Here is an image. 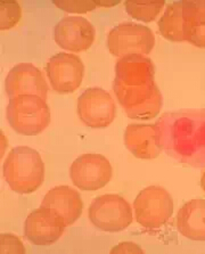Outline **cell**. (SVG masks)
Segmentation results:
<instances>
[{
	"label": "cell",
	"mask_w": 205,
	"mask_h": 254,
	"mask_svg": "<svg viewBox=\"0 0 205 254\" xmlns=\"http://www.w3.org/2000/svg\"><path fill=\"white\" fill-rule=\"evenodd\" d=\"M162 151L178 162L205 167V110H180L158 119Z\"/></svg>",
	"instance_id": "cell-1"
},
{
	"label": "cell",
	"mask_w": 205,
	"mask_h": 254,
	"mask_svg": "<svg viewBox=\"0 0 205 254\" xmlns=\"http://www.w3.org/2000/svg\"><path fill=\"white\" fill-rule=\"evenodd\" d=\"M6 183L18 194H31L45 179V164L40 154L28 146L11 149L2 167Z\"/></svg>",
	"instance_id": "cell-2"
},
{
	"label": "cell",
	"mask_w": 205,
	"mask_h": 254,
	"mask_svg": "<svg viewBox=\"0 0 205 254\" xmlns=\"http://www.w3.org/2000/svg\"><path fill=\"white\" fill-rule=\"evenodd\" d=\"M6 117L11 128L24 136L41 133L52 119L47 103L36 95H22L10 99Z\"/></svg>",
	"instance_id": "cell-3"
},
{
	"label": "cell",
	"mask_w": 205,
	"mask_h": 254,
	"mask_svg": "<svg viewBox=\"0 0 205 254\" xmlns=\"http://www.w3.org/2000/svg\"><path fill=\"white\" fill-rule=\"evenodd\" d=\"M113 90L126 114L135 120H149L160 113L162 95L155 82L129 87L114 80Z\"/></svg>",
	"instance_id": "cell-4"
},
{
	"label": "cell",
	"mask_w": 205,
	"mask_h": 254,
	"mask_svg": "<svg viewBox=\"0 0 205 254\" xmlns=\"http://www.w3.org/2000/svg\"><path fill=\"white\" fill-rule=\"evenodd\" d=\"M89 219L103 232H122L133 224V209L122 196L105 194L96 197L88 211Z\"/></svg>",
	"instance_id": "cell-5"
},
{
	"label": "cell",
	"mask_w": 205,
	"mask_h": 254,
	"mask_svg": "<svg viewBox=\"0 0 205 254\" xmlns=\"http://www.w3.org/2000/svg\"><path fill=\"white\" fill-rule=\"evenodd\" d=\"M135 218L147 229H160L173 213V199L165 188L149 186L134 202Z\"/></svg>",
	"instance_id": "cell-6"
},
{
	"label": "cell",
	"mask_w": 205,
	"mask_h": 254,
	"mask_svg": "<svg viewBox=\"0 0 205 254\" xmlns=\"http://www.w3.org/2000/svg\"><path fill=\"white\" fill-rule=\"evenodd\" d=\"M155 46V37L148 26L136 23H121L110 31L107 48L112 55H148Z\"/></svg>",
	"instance_id": "cell-7"
},
{
	"label": "cell",
	"mask_w": 205,
	"mask_h": 254,
	"mask_svg": "<svg viewBox=\"0 0 205 254\" xmlns=\"http://www.w3.org/2000/svg\"><path fill=\"white\" fill-rule=\"evenodd\" d=\"M113 169L105 156L100 154H83L69 168L72 183L81 190L95 191L111 182Z\"/></svg>",
	"instance_id": "cell-8"
},
{
	"label": "cell",
	"mask_w": 205,
	"mask_h": 254,
	"mask_svg": "<svg viewBox=\"0 0 205 254\" xmlns=\"http://www.w3.org/2000/svg\"><path fill=\"white\" fill-rule=\"evenodd\" d=\"M78 115L89 128H107L117 117V107L110 92L102 88H88L78 99Z\"/></svg>",
	"instance_id": "cell-9"
},
{
	"label": "cell",
	"mask_w": 205,
	"mask_h": 254,
	"mask_svg": "<svg viewBox=\"0 0 205 254\" xmlns=\"http://www.w3.org/2000/svg\"><path fill=\"white\" fill-rule=\"evenodd\" d=\"M50 86L60 94H69L80 87L84 65L78 55L59 53L50 57L46 65Z\"/></svg>",
	"instance_id": "cell-10"
},
{
	"label": "cell",
	"mask_w": 205,
	"mask_h": 254,
	"mask_svg": "<svg viewBox=\"0 0 205 254\" xmlns=\"http://www.w3.org/2000/svg\"><path fill=\"white\" fill-rule=\"evenodd\" d=\"M67 227L64 219L56 211L40 206L26 218L24 234L32 244L48 246L60 240Z\"/></svg>",
	"instance_id": "cell-11"
},
{
	"label": "cell",
	"mask_w": 205,
	"mask_h": 254,
	"mask_svg": "<svg viewBox=\"0 0 205 254\" xmlns=\"http://www.w3.org/2000/svg\"><path fill=\"white\" fill-rule=\"evenodd\" d=\"M5 90L9 99L22 95H36L46 101L48 84L39 68L31 63H21L7 74Z\"/></svg>",
	"instance_id": "cell-12"
},
{
	"label": "cell",
	"mask_w": 205,
	"mask_h": 254,
	"mask_svg": "<svg viewBox=\"0 0 205 254\" xmlns=\"http://www.w3.org/2000/svg\"><path fill=\"white\" fill-rule=\"evenodd\" d=\"M95 28L87 18L79 16L64 17L57 23L54 31L56 44L69 52H84L95 40Z\"/></svg>",
	"instance_id": "cell-13"
},
{
	"label": "cell",
	"mask_w": 205,
	"mask_h": 254,
	"mask_svg": "<svg viewBox=\"0 0 205 254\" xmlns=\"http://www.w3.org/2000/svg\"><path fill=\"white\" fill-rule=\"evenodd\" d=\"M125 144L138 159H155L162 152L157 123L129 125L125 131Z\"/></svg>",
	"instance_id": "cell-14"
},
{
	"label": "cell",
	"mask_w": 205,
	"mask_h": 254,
	"mask_svg": "<svg viewBox=\"0 0 205 254\" xmlns=\"http://www.w3.org/2000/svg\"><path fill=\"white\" fill-rule=\"evenodd\" d=\"M154 65L150 59L142 55L120 57L115 64V79L125 86H142L154 80Z\"/></svg>",
	"instance_id": "cell-15"
},
{
	"label": "cell",
	"mask_w": 205,
	"mask_h": 254,
	"mask_svg": "<svg viewBox=\"0 0 205 254\" xmlns=\"http://www.w3.org/2000/svg\"><path fill=\"white\" fill-rule=\"evenodd\" d=\"M40 206L56 211L69 226L81 217L83 202L75 190L68 186H57L45 195Z\"/></svg>",
	"instance_id": "cell-16"
},
{
	"label": "cell",
	"mask_w": 205,
	"mask_h": 254,
	"mask_svg": "<svg viewBox=\"0 0 205 254\" xmlns=\"http://www.w3.org/2000/svg\"><path fill=\"white\" fill-rule=\"evenodd\" d=\"M177 229L193 241H205V199H192L177 214Z\"/></svg>",
	"instance_id": "cell-17"
},
{
	"label": "cell",
	"mask_w": 205,
	"mask_h": 254,
	"mask_svg": "<svg viewBox=\"0 0 205 254\" xmlns=\"http://www.w3.org/2000/svg\"><path fill=\"white\" fill-rule=\"evenodd\" d=\"M158 29L162 37L173 42L185 41L183 1L170 2L164 14L158 21Z\"/></svg>",
	"instance_id": "cell-18"
},
{
	"label": "cell",
	"mask_w": 205,
	"mask_h": 254,
	"mask_svg": "<svg viewBox=\"0 0 205 254\" xmlns=\"http://www.w3.org/2000/svg\"><path fill=\"white\" fill-rule=\"evenodd\" d=\"M165 6V2H134L125 1V7L127 13L133 18L142 21L152 22L157 17Z\"/></svg>",
	"instance_id": "cell-19"
},
{
	"label": "cell",
	"mask_w": 205,
	"mask_h": 254,
	"mask_svg": "<svg viewBox=\"0 0 205 254\" xmlns=\"http://www.w3.org/2000/svg\"><path fill=\"white\" fill-rule=\"evenodd\" d=\"M184 37L189 30L205 25V0L183 1Z\"/></svg>",
	"instance_id": "cell-20"
},
{
	"label": "cell",
	"mask_w": 205,
	"mask_h": 254,
	"mask_svg": "<svg viewBox=\"0 0 205 254\" xmlns=\"http://www.w3.org/2000/svg\"><path fill=\"white\" fill-rule=\"evenodd\" d=\"M1 9V16H0V29L1 30H8L10 28H14L17 24L18 21L22 16V9L20 3L14 2H3L0 3Z\"/></svg>",
	"instance_id": "cell-21"
},
{
	"label": "cell",
	"mask_w": 205,
	"mask_h": 254,
	"mask_svg": "<svg viewBox=\"0 0 205 254\" xmlns=\"http://www.w3.org/2000/svg\"><path fill=\"white\" fill-rule=\"evenodd\" d=\"M54 5L59 7V8L63 9L64 11H68V13H87V11H90L95 9L97 7V2L94 1H54Z\"/></svg>",
	"instance_id": "cell-22"
},
{
	"label": "cell",
	"mask_w": 205,
	"mask_h": 254,
	"mask_svg": "<svg viewBox=\"0 0 205 254\" xmlns=\"http://www.w3.org/2000/svg\"><path fill=\"white\" fill-rule=\"evenodd\" d=\"M185 41H188L197 48H205V25L189 30L185 34Z\"/></svg>",
	"instance_id": "cell-23"
},
{
	"label": "cell",
	"mask_w": 205,
	"mask_h": 254,
	"mask_svg": "<svg viewBox=\"0 0 205 254\" xmlns=\"http://www.w3.org/2000/svg\"><path fill=\"white\" fill-rule=\"evenodd\" d=\"M141 249H139L136 244L129 243V242H126V243L119 244L117 248L112 250L111 253H142Z\"/></svg>",
	"instance_id": "cell-24"
},
{
	"label": "cell",
	"mask_w": 205,
	"mask_h": 254,
	"mask_svg": "<svg viewBox=\"0 0 205 254\" xmlns=\"http://www.w3.org/2000/svg\"><path fill=\"white\" fill-rule=\"evenodd\" d=\"M201 186H202L203 190L205 191V171H204V173H203L202 178H201Z\"/></svg>",
	"instance_id": "cell-25"
}]
</instances>
